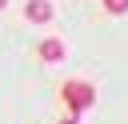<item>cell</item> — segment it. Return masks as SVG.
Wrapping results in <instances>:
<instances>
[{
  "instance_id": "cell-1",
  "label": "cell",
  "mask_w": 128,
  "mask_h": 124,
  "mask_svg": "<svg viewBox=\"0 0 128 124\" xmlns=\"http://www.w3.org/2000/svg\"><path fill=\"white\" fill-rule=\"evenodd\" d=\"M60 100H64L68 112L76 116V112H88V108L96 104V88H92L88 80H68V84L60 88Z\"/></svg>"
},
{
  "instance_id": "cell-2",
  "label": "cell",
  "mask_w": 128,
  "mask_h": 124,
  "mask_svg": "<svg viewBox=\"0 0 128 124\" xmlns=\"http://www.w3.org/2000/svg\"><path fill=\"white\" fill-rule=\"evenodd\" d=\"M24 20L48 24V20H52V0H28V4H24Z\"/></svg>"
},
{
  "instance_id": "cell-3",
  "label": "cell",
  "mask_w": 128,
  "mask_h": 124,
  "mask_svg": "<svg viewBox=\"0 0 128 124\" xmlns=\"http://www.w3.org/2000/svg\"><path fill=\"white\" fill-rule=\"evenodd\" d=\"M40 60H48V64H60V60H64V44H60L56 36H48V40L40 44Z\"/></svg>"
},
{
  "instance_id": "cell-4",
  "label": "cell",
  "mask_w": 128,
  "mask_h": 124,
  "mask_svg": "<svg viewBox=\"0 0 128 124\" xmlns=\"http://www.w3.org/2000/svg\"><path fill=\"white\" fill-rule=\"evenodd\" d=\"M104 8H108L112 16H120V12H128V0H104Z\"/></svg>"
},
{
  "instance_id": "cell-5",
  "label": "cell",
  "mask_w": 128,
  "mask_h": 124,
  "mask_svg": "<svg viewBox=\"0 0 128 124\" xmlns=\"http://www.w3.org/2000/svg\"><path fill=\"white\" fill-rule=\"evenodd\" d=\"M60 124H80V120H76V116H68V120H60Z\"/></svg>"
},
{
  "instance_id": "cell-6",
  "label": "cell",
  "mask_w": 128,
  "mask_h": 124,
  "mask_svg": "<svg viewBox=\"0 0 128 124\" xmlns=\"http://www.w3.org/2000/svg\"><path fill=\"white\" fill-rule=\"evenodd\" d=\"M4 8H8V0H0V12H4Z\"/></svg>"
}]
</instances>
